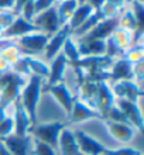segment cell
<instances>
[{
    "instance_id": "4dcf8cb0",
    "label": "cell",
    "mask_w": 144,
    "mask_h": 155,
    "mask_svg": "<svg viewBox=\"0 0 144 155\" xmlns=\"http://www.w3.org/2000/svg\"><path fill=\"white\" fill-rule=\"evenodd\" d=\"M122 25H123V28L126 30H136V20H134V16H133L130 12H127L126 14H124V17L122 18Z\"/></svg>"
},
{
    "instance_id": "9a60e30c",
    "label": "cell",
    "mask_w": 144,
    "mask_h": 155,
    "mask_svg": "<svg viewBox=\"0 0 144 155\" xmlns=\"http://www.w3.org/2000/svg\"><path fill=\"white\" fill-rule=\"evenodd\" d=\"M110 81L115 82L119 81H133L134 79V74H133V64L127 61V58H122L117 62L113 64L112 72L109 74Z\"/></svg>"
},
{
    "instance_id": "484cf974",
    "label": "cell",
    "mask_w": 144,
    "mask_h": 155,
    "mask_svg": "<svg viewBox=\"0 0 144 155\" xmlns=\"http://www.w3.org/2000/svg\"><path fill=\"white\" fill-rule=\"evenodd\" d=\"M62 54L65 55L66 61H71V62H76L79 59V57H81L76 45L69 38H66L65 42H64V51H62Z\"/></svg>"
},
{
    "instance_id": "74e56055",
    "label": "cell",
    "mask_w": 144,
    "mask_h": 155,
    "mask_svg": "<svg viewBox=\"0 0 144 155\" xmlns=\"http://www.w3.org/2000/svg\"><path fill=\"white\" fill-rule=\"evenodd\" d=\"M3 118H6V109H4V107H0V121H2Z\"/></svg>"
},
{
    "instance_id": "8992f818",
    "label": "cell",
    "mask_w": 144,
    "mask_h": 155,
    "mask_svg": "<svg viewBox=\"0 0 144 155\" xmlns=\"http://www.w3.org/2000/svg\"><path fill=\"white\" fill-rule=\"evenodd\" d=\"M75 141L78 144L79 151L83 155H102L107 151V148L96 141L95 138H92L91 135L85 134L83 131H75L74 133Z\"/></svg>"
},
{
    "instance_id": "7402d4cb",
    "label": "cell",
    "mask_w": 144,
    "mask_h": 155,
    "mask_svg": "<svg viewBox=\"0 0 144 155\" xmlns=\"http://www.w3.org/2000/svg\"><path fill=\"white\" fill-rule=\"evenodd\" d=\"M92 12H93V8H92L88 3L81 4V6L74 12V14H72V17H71V21L68 23L69 28L72 30V31H75L76 28H79V27L88 20V17L92 14Z\"/></svg>"
},
{
    "instance_id": "9c48e42d",
    "label": "cell",
    "mask_w": 144,
    "mask_h": 155,
    "mask_svg": "<svg viewBox=\"0 0 144 155\" xmlns=\"http://www.w3.org/2000/svg\"><path fill=\"white\" fill-rule=\"evenodd\" d=\"M3 141L10 154L12 155H30V147H31V137L25 135V137H18L16 134H10L7 137L0 138Z\"/></svg>"
},
{
    "instance_id": "f35d334b",
    "label": "cell",
    "mask_w": 144,
    "mask_h": 155,
    "mask_svg": "<svg viewBox=\"0 0 144 155\" xmlns=\"http://www.w3.org/2000/svg\"><path fill=\"white\" fill-rule=\"evenodd\" d=\"M126 2H132V0H126Z\"/></svg>"
},
{
    "instance_id": "83f0119b",
    "label": "cell",
    "mask_w": 144,
    "mask_h": 155,
    "mask_svg": "<svg viewBox=\"0 0 144 155\" xmlns=\"http://www.w3.org/2000/svg\"><path fill=\"white\" fill-rule=\"evenodd\" d=\"M13 131H14V120L6 116V118H3L0 121V138L10 135Z\"/></svg>"
},
{
    "instance_id": "ba28073f",
    "label": "cell",
    "mask_w": 144,
    "mask_h": 155,
    "mask_svg": "<svg viewBox=\"0 0 144 155\" xmlns=\"http://www.w3.org/2000/svg\"><path fill=\"white\" fill-rule=\"evenodd\" d=\"M112 93L116 94L119 99L137 103V99L143 94V92L133 81H119L113 83Z\"/></svg>"
},
{
    "instance_id": "d4e9b609",
    "label": "cell",
    "mask_w": 144,
    "mask_h": 155,
    "mask_svg": "<svg viewBox=\"0 0 144 155\" xmlns=\"http://www.w3.org/2000/svg\"><path fill=\"white\" fill-rule=\"evenodd\" d=\"M103 18H105V16H103L102 10H100V12H96L95 14H91V16L88 17V20L85 21V23H83V24L81 25L79 28L75 30L74 33L76 34L78 37H83V35H85L88 31H91V30L93 28L96 24H98L99 21H102Z\"/></svg>"
},
{
    "instance_id": "4fadbf2b",
    "label": "cell",
    "mask_w": 144,
    "mask_h": 155,
    "mask_svg": "<svg viewBox=\"0 0 144 155\" xmlns=\"http://www.w3.org/2000/svg\"><path fill=\"white\" fill-rule=\"evenodd\" d=\"M69 33H72V30L69 28L68 23L62 25V28H59L57 31V34L54 35V38L51 41H48V44L45 45V57L47 59H54V57H57L59 54V49L62 48V45L65 42V40L68 38Z\"/></svg>"
},
{
    "instance_id": "6da1fadb",
    "label": "cell",
    "mask_w": 144,
    "mask_h": 155,
    "mask_svg": "<svg viewBox=\"0 0 144 155\" xmlns=\"http://www.w3.org/2000/svg\"><path fill=\"white\" fill-rule=\"evenodd\" d=\"M40 92H41V78L33 75L21 93V104L24 107L25 113L28 114L31 123L30 128L37 126V106L40 100Z\"/></svg>"
},
{
    "instance_id": "44dd1931",
    "label": "cell",
    "mask_w": 144,
    "mask_h": 155,
    "mask_svg": "<svg viewBox=\"0 0 144 155\" xmlns=\"http://www.w3.org/2000/svg\"><path fill=\"white\" fill-rule=\"evenodd\" d=\"M78 51H79V55H86V57H102L103 54H106V42L103 40L88 41V42L79 41Z\"/></svg>"
},
{
    "instance_id": "d590c367",
    "label": "cell",
    "mask_w": 144,
    "mask_h": 155,
    "mask_svg": "<svg viewBox=\"0 0 144 155\" xmlns=\"http://www.w3.org/2000/svg\"><path fill=\"white\" fill-rule=\"evenodd\" d=\"M14 6V0H0V8H7Z\"/></svg>"
},
{
    "instance_id": "4316f807",
    "label": "cell",
    "mask_w": 144,
    "mask_h": 155,
    "mask_svg": "<svg viewBox=\"0 0 144 155\" xmlns=\"http://www.w3.org/2000/svg\"><path fill=\"white\" fill-rule=\"evenodd\" d=\"M27 65H28V69H31L34 72V75L42 78V76H48L49 75V68L42 64V62L37 61V59H31V58H27Z\"/></svg>"
},
{
    "instance_id": "d6986e66",
    "label": "cell",
    "mask_w": 144,
    "mask_h": 155,
    "mask_svg": "<svg viewBox=\"0 0 144 155\" xmlns=\"http://www.w3.org/2000/svg\"><path fill=\"white\" fill-rule=\"evenodd\" d=\"M49 37L45 34H25L23 37H20V45L23 48L28 49L31 52H40L45 48V45L48 44Z\"/></svg>"
},
{
    "instance_id": "f546056e",
    "label": "cell",
    "mask_w": 144,
    "mask_h": 155,
    "mask_svg": "<svg viewBox=\"0 0 144 155\" xmlns=\"http://www.w3.org/2000/svg\"><path fill=\"white\" fill-rule=\"evenodd\" d=\"M102 155H143L140 151H137L134 148H129V147H124V148H119V150H107L105 154Z\"/></svg>"
},
{
    "instance_id": "836d02e7",
    "label": "cell",
    "mask_w": 144,
    "mask_h": 155,
    "mask_svg": "<svg viewBox=\"0 0 144 155\" xmlns=\"http://www.w3.org/2000/svg\"><path fill=\"white\" fill-rule=\"evenodd\" d=\"M86 3L91 6L92 8H95L96 12H100L105 4V0H86Z\"/></svg>"
},
{
    "instance_id": "1f68e13d",
    "label": "cell",
    "mask_w": 144,
    "mask_h": 155,
    "mask_svg": "<svg viewBox=\"0 0 144 155\" xmlns=\"http://www.w3.org/2000/svg\"><path fill=\"white\" fill-rule=\"evenodd\" d=\"M54 2H55V0H34V13L38 14V13H41V12H44V10H47V8H49Z\"/></svg>"
},
{
    "instance_id": "30bf717a",
    "label": "cell",
    "mask_w": 144,
    "mask_h": 155,
    "mask_svg": "<svg viewBox=\"0 0 144 155\" xmlns=\"http://www.w3.org/2000/svg\"><path fill=\"white\" fill-rule=\"evenodd\" d=\"M92 118H100L102 120V116L98 110L88 106L86 103L75 99L72 110L69 113V123H82L85 120H92Z\"/></svg>"
},
{
    "instance_id": "e0dca14e",
    "label": "cell",
    "mask_w": 144,
    "mask_h": 155,
    "mask_svg": "<svg viewBox=\"0 0 144 155\" xmlns=\"http://www.w3.org/2000/svg\"><path fill=\"white\" fill-rule=\"evenodd\" d=\"M38 27L34 25L30 21H25L23 17H17L7 28L4 30V37H17V35H25V34H31L34 31H38Z\"/></svg>"
},
{
    "instance_id": "e575fe53",
    "label": "cell",
    "mask_w": 144,
    "mask_h": 155,
    "mask_svg": "<svg viewBox=\"0 0 144 155\" xmlns=\"http://www.w3.org/2000/svg\"><path fill=\"white\" fill-rule=\"evenodd\" d=\"M28 2H31V0H14V10H16V13L20 12L21 8L24 7V4L28 3Z\"/></svg>"
},
{
    "instance_id": "7c38bea8",
    "label": "cell",
    "mask_w": 144,
    "mask_h": 155,
    "mask_svg": "<svg viewBox=\"0 0 144 155\" xmlns=\"http://www.w3.org/2000/svg\"><path fill=\"white\" fill-rule=\"evenodd\" d=\"M14 104H16V113H14V134L18 137H25L28 133L31 123H30L28 114L25 113L24 107L20 102V96L14 99Z\"/></svg>"
},
{
    "instance_id": "f1b7e54d",
    "label": "cell",
    "mask_w": 144,
    "mask_h": 155,
    "mask_svg": "<svg viewBox=\"0 0 144 155\" xmlns=\"http://www.w3.org/2000/svg\"><path fill=\"white\" fill-rule=\"evenodd\" d=\"M34 143H35L34 155H57V151H55L54 148H51L49 145H47V144L41 143V141H38V140H35Z\"/></svg>"
},
{
    "instance_id": "8fae6325",
    "label": "cell",
    "mask_w": 144,
    "mask_h": 155,
    "mask_svg": "<svg viewBox=\"0 0 144 155\" xmlns=\"http://www.w3.org/2000/svg\"><path fill=\"white\" fill-rule=\"evenodd\" d=\"M45 90L52 94L54 97H55V100L59 103V106L69 114L71 110H72V106H74L75 97L71 94V92L68 90L65 83L61 82V83H57V85H54V86H48Z\"/></svg>"
},
{
    "instance_id": "ffe728a7",
    "label": "cell",
    "mask_w": 144,
    "mask_h": 155,
    "mask_svg": "<svg viewBox=\"0 0 144 155\" xmlns=\"http://www.w3.org/2000/svg\"><path fill=\"white\" fill-rule=\"evenodd\" d=\"M66 58L62 52H59L57 57L52 59V65H51V69H49V75H48V86H54L57 83H61L62 82V75H64V71H65L66 66Z\"/></svg>"
},
{
    "instance_id": "52a82bcc",
    "label": "cell",
    "mask_w": 144,
    "mask_h": 155,
    "mask_svg": "<svg viewBox=\"0 0 144 155\" xmlns=\"http://www.w3.org/2000/svg\"><path fill=\"white\" fill-rule=\"evenodd\" d=\"M34 25H37L40 30H45L48 31L49 34H54L57 33L59 30V18H58V12H57V7H51L44 10V12L38 13L37 16L34 17V21H33Z\"/></svg>"
},
{
    "instance_id": "3957f363",
    "label": "cell",
    "mask_w": 144,
    "mask_h": 155,
    "mask_svg": "<svg viewBox=\"0 0 144 155\" xmlns=\"http://www.w3.org/2000/svg\"><path fill=\"white\" fill-rule=\"evenodd\" d=\"M119 23H120L119 17L103 18L102 21H99L91 31H88L83 37H81V41H82V42H88V41L103 40V38L109 37L112 33H115L116 31V27L119 25Z\"/></svg>"
},
{
    "instance_id": "cb8c5ba5",
    "label": "cell",
    "mask_w": 144,
    "mask_h": 155,
    "mask_svg": "<svg viewBox=\"0 0 144 155\" xmlns=\"http://www.w3.org/2000/svg\"><path fill=\"white\" fill-rule=\"evenodd\" d=\"M75 10H76V0H65V2L59 6V8H57L59 24L61 25L66 24L68 18L72 17V14H74Z\"/></svg>"
},
{
    "instance_id": "2e32d148",
    "label": "cell",
    "mask_w": 144,
    "mask_h": 155,
    "mask_svg": "<svg viewBox=\"0 0 144 155\" xmlns=\"http://www.w3.org/2000/svg\"><path fill=\"white\" fill-rule=\"evenodd\" d=\"M58 150L62 155H83L79 151L78 144L75 141L74 133L68 128H64L58 138Z\"/></svg>"
},
{
    "instance_id": "603a6c76",
    "label": "cell",
    "mask_w": 144,
    "mask_h": 155,
    "mask_svg": "<svg viewBox=\"0 0 144 155\" xmlns=\"http://www.w3.org/2000/svg\"><path fill=\"white\" fill-rule=\"evenodd\" d=\"M133 2V8H134V20H136V35L134 40H139L140 35L143 34L144 28V6L139 0H132Z\"/></svg>"
},
{
    "instance_id": "277c9868",
    "label": "cell",
    "mask_w": 144,
    "mask_h": 155,
    "mask_svg": "<svg viewBox=\"0 0 144 155\" xmlns=\"http://www.w3.org/2000/svg\"><path fill=\"white\" fill-rule=\"evenodd\" d=\"M93 109L98 110L102 116L106 113L112 106H115V96L112 93V89H109V86L105 82H96V92L95 97H93Z\"/></svg>"
},
{
    "instance_id": "5bb4252c",
    "label": "cell",
    "mask_w": 144,
    "mask_h": 155,
    "mask_svg": "<svg viewBox=\"0 0 144 155\" xmlns=\"http://www.w3.org/2000/svg\"><path fill=\"white\" fill-rule=\"evenodd\" d=\"M105 126L107 127V131L112 134V137L120 143H129L134 135V128L130 124H124V123H116L110 120H103Z\"/></svg>"
},
{
    "instance_id": "5b68a950",
    "label": "cell",
    "mask_w": 144,
    "mask_h": 155,
    "mask_svg": "<svg viewBox=\"0 0 144 155\" xmlns=\"http://www.w3.org/2000/svg\"><path fill=\"white\" fill-rule=\"evenodd\" d=\"M115 104L119 107L122 113L126 116L127 121L130 123V126L133 128H137L140 133H144V126H143V117H141V111L137 106V103L129 102V100H123V99H117L115 100Z\"/></svg>"
},
{
    "instance_id": "7a4b0ae2",
    "label": "cell",
    "mask_w": 144,
    "mask_h": 155,
    "mask_svg": "<svg viewBox=\"0 0 144 155\" xmlns=\"http://www.w3.org/2000/svg\"><path fill=\"white\" fill-rule=\"evenodd\" d=\"M65 128V124L59 121L55 123H47V124H40V126H34L33 128H30V133H33L34 138L41 141V143L49 145L54 148L55 151L58 150V138L61 131Z\"/></svg>"
},
{
    "instance_id": "8d00e7d4",
    "label": "cell",
    "mask_w": 144,
    "mask_h": 155,
    "mask_svg": "<svg viewBox=\"0 0 144 155\" xmlns=\"http://www.w3.org/2000/svg\"><path fill=\"white\" fill-rule=\"evenodd\" d=\"M0 155H12V154H10V151L6 148V145L3 144V141H2V140H0Z\"/></svg>"
},
{
    "instance_id": "ac0fdd59",
    "label": "cell",
    "mask_w": 144,
    "mask_h": 155,
    "mask_svg": "<svg viewBox=\"0 0 144 155\" xmlns=\"http://www.w3.org/2000/svg\"><path fill=\"white\" fill-rule=\"evenodd\" d=\"M21 83H23V81L20 79V76L17 74H13L12 72V76H10L8 83L6 85V87L0 92V93H2L0 107H4V109H6V106H7L8 103L14 102V99L18 97V87H20Z\"/></svg>"
},
{
    "instance_id": "d6a6232c",
    "label": "cell",
    "mask_w": 144,
    "mask_h": 155,
    "mask_svg": "<svg viewBox=\"0 0 144 155\" xmlns=\"http://www.w3.org/2000/svg\"><path fill=\"white\" fill-rule=\"evenodd\" d=\"M21 10H23V13H24V17H23V18H24L25 21H30V23H31V18H33L34 14H35V13H34V0H31V2H28V3H25L24 7L21 8Z\"/></svg>"
}]
</instances>
